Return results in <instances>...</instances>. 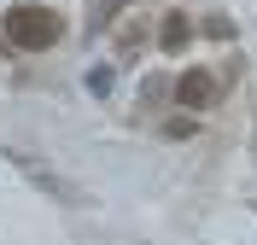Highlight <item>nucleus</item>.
I'll return each mask as SVG.
<instances>
[{
    "label": "nucleus",
    "instance_id": "obj_1",
    "mask_svg": "<svg viewBox=\"0 0 257 245\" xmlns=\"http://www.w3.org/2000/svg\"><path fill=\"white\" fill-rule=\"evenodd\" d=\"M6 41L18 53H47L64 41V18L53 6H35V0H18L12 12H6Z\"/></svg>",
    "mask_w": 257,
    "mask_h": 245
},
{
    "label": "nucleus",
    "instance_id": "obj_2",
    "mask_svg": "<svg viewBox=\"0 0 257 245\" xmlns=\"http://www.w3.org/2000/svg\"><path fill=\"white\" fill-rule=\"evenodd\" d=\"M170 94H176L181 111H210V105H216V94H222V82H216V70H210V65H187V70L176 76V88H170Z\"/></svg>",
    "mask_w": 257,
    "mask_h": 245
},
{
    "label": "nucleus",
    "instance_id": "obj_3",
    "mask_svg": "<svg viewBox=\"0 0 257 245\" xmlns=\"http://www.w3.org/2000/svg\"><path fill=\"white\" fill-rule=\"evenodd\" d=\"M193 41V18L187 12H164V24H158V47L164 53H181Z\"/></svg>",
    "mask_w": 257,
    "mask_h": 245
},
{
    "label": "nucleus",
    "instance_id": "obj_4",
    "mask_svg": "<svg viewBox=\"0 0 257 245\" xmlns=\"http://www.w3.org/2000/svg\"><path fill=\"white\" fill-rule=\"evenodd\" d=\"M18 163H24V169H30V175H35V181H41V187H47V193H53V198H59V204H76V198H82V193H76V187H70V181H59V175H53L47 163H35V158H18Z\"/></svg>",
    "mask_w": 257,
    "mask_h": 245
},
{
    "label": "nucleus",
    "instance_id": "obj_5",
    "mask_svg": "<svg viewBox=\"0 0 257 245\" xmlns=\"http://www.w3.org/2000/svg\"><path fill=\"white\" fill-rule=\"evenodd\" d=\"M146 35H152V30H146V18H128L123 30H117V59H135V53L146 47Z\"/></svg>",
    "mask_w": 257,
    "mask_h": 245
},
{
    "label": "nucleus",
    "instance_id": "obj_6",
    "mask_svg": "<svg viewBox=\"0 0 257 245\" xmlns=\"http://www.w3.org/2000/svg\"><path fill=\"white\" fill-rule=\"evenodd\" d=\"M164 94H170V76H152V82H146V88H141V99H146V105H158Z\"/></svg>",
    "mask_w": 257,
    "mask_h": 245
},
{
    "label": "nucleus",
    "instance_id": "obj_7",
    "mask_svg": "<svg viewBox=\"0 0 257 245\" xmlns=\"http://www.w3.org/2000/svg\"><path fill=\"white\" fill-rule=\"evenodd\" d=\"M199 30H205V35H222V41H228V35H234V24H228V18H216V12H210L205 24H199Z\"/></svg>",
    "mask_w": 257,
    "mask_h": 245
},
{
    "label": "nucleus",
    "instance_id": "obj_8",
    "mask_svg": "<svg viewBox=\"0 0 257 245\" xmlns=\"http://www.w3.org/2000/svg\"><path fill=\"white\" fill-rule=\"evenodd\" d=\"M105 6H135V0H105Z\"/></svg>",
    "mask_w": 257,
    "mask_h": 245
}]
</instances>
